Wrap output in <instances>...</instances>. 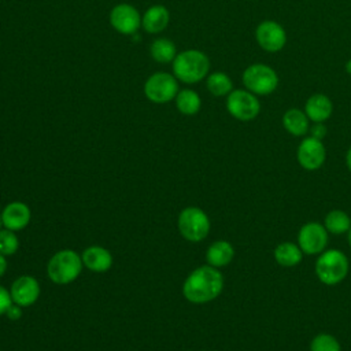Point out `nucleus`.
I'll use <instances>...</instances> for the list:
<instances>
[{
	"mask_svg": "<svg viewBox=\"0 0 351 351\" xmlns=\"http://www.w3.org/2000/svg\"><path fill=\"white\" fill-rule=\"evenodd\" d=\"M302 258H303V251L295 243L285 241L278 244L274 248V259L278 265L284 267L296 266L298 263H300Z\"/></svg>",
	"mask_w": 351,
	"mask_h": 351,
	"instance_id": "nucleus-19",
	"label": "nucleus"
},
{
	"mask_svg": "<svg viewBox=\"0 0 351 351\" xmlns=\"http://www.w3.org/2000/svg\"><path fill=\"white\" fill-rule=\"evenodd\" d=\"M310 132H311V137L318 138V140H322V138L326 136V128H325V125H324L322 122H317V123L310 129Z\"/></svg>",
	"mask_w": 351,
	"mask_h": 351,
	"instance_id": "nucleus-28",
	"label": "nucleus"
},
{
	"mask_svg": "<svg viewBox=\"0 0 351 351\" xmlns=\"http://www.w3.org/2000/svg\"><path fill=\"white\" fill-rule=\"evenodd\" d=\"M243 84L254 95H269L276 90L278 75L270 66L255 63L244 70Z\"/></svg>",
	"mask_w": 351,
	"mask_h": 351,
	"instance_id": "nucleus-5",
	"label": "nucleus"
},
{
	"mask_svg": "<svg viewBox=\"0 0 351 351\" xmlns=\"http://www.w3.org/2000/svg\"><path fill=\"white\" fill-rule=\"evenodd\" d=\"M226 108L232 117L247 122L256 118L261 110V103L252 92L236 89L228 95Z\"/></svg>",
	"mask_w": 351,
	"mask_h": 351,
	"instance_id": "nucleus-8",
	"label": "nucleus"
},
{
	"mask_svg": "<svg viewBox=\"0 0 351 351\" xmlns=\"http://www.w3.org/2000/svg\"><path fill=\"white\" fill-rule=\"evenodd\" d=\"M111 26L122 34H134L141 25L138 11L130 4H118L110 14Z\"/></svg>",
	"mask_w": 351,
	"mask_h": 351,
	"instance_id": "nucleus-12",
	"label": "nucleus"
},
{
	"mask_svg": "<svg viewBox=\"0 0 351 351\" xmlns=\"http://www.w3.org/2000/svg\"><path fill=\"white\" fill-rule=\"evenodd\" d=\"M176 106L184 115H193L200 110L202 101L199 95L192 89H182L176 96Z\"/></svg>",
	"mask_w": 351,
	"mask_h": 351,
	"instance_id": "nucleus-21",
	"label": "nucleus"
},
{
	"mask_svg": "<svg viewBox=\"0 0 351 351\" xmlns=\"http://www.w3.org/2000/svg\"><path fill=\"white\" fill-rule=\"evenodd\" d=\"M207 89L214 95V96H225L229 95L233 90V82L229 78L228 74L222 71L213 73L207 77L206 81Z\"/></svg>",
	"mask_w": 351,
	"mask_h": 351,
	"instance_id": "nucleus-24",
	"label": "nucleus"
},
{
	"mask_svg": "<svg viewBox=\"0 0 351 351\" xmlns=\"http://www.w3.org/2000/svg\"><path fill=\"white\" fill-rule=\"evenodd\" d=\"M282 125L292 136H304L308 130V117L298 108H289L282 117Z\"/></svg>",
	"mask_w": 351,
	"mask_h": 351,
	"instance_id": "nucleus-20",
	"label": "nucleus"
},
{
	"mask_svg": "<svg viewBox=\"0 0 351 351\" xmlns=\"http://www.w3.org/2000/svg\"><path fill=\"white\" fill-rule=\"evenodd\" d=\"M310 351H341V347L335 336L319 333L311 340Z\"/></svg>",
	"mask_w": 351,
	"mask_h": 351,
	"instance_id": "nucleus-25",
	"label": "nucleus"
},
{
	"mask_svg": "<svg viewBox=\"0 0 351 351\" xmlns=\"http://www.w3.org/2000/svg\"><path fill=\"white\" fill-rule=\"evenodd\" d=\"M298 162L306 170L319 169L326 158V151L321 140L314 137H306L298 147Z\"/></svg>",
	"mask_w": 351,
	"mask_h": 351,
	"instance_id": "nucleus-11",
	"label": "nucleus"
},
{
	"mask_svg": "<svg viewBox=\"0 0 351 351\" xmlns=\"http://www.w3.org/2000/svg\"><path fill=\"white\" fill-rule=\"evenodd\" d=\"M346 71H347V73L351 75V59H350V60L346 63Z\"/></svg>",
	"mask_w": 351,
	"mask_h": 351,
	"instance_id": "nucleus-32",
	"label": "nucleus"
},
{
	"mask_svg": "<svg viewBox=\"0 0 351 351\" xmlns=\"http://www.w3.org/2000/svg\"><path fill=\"white\" fill-rule=\"evenodd\" d=\"M82 263L92 271H106L111 267L112 265V256L111 254L99 245H92L88 247L82 252Z\"/></svg>",
	"mask_w": 351,
	"mask_h": 351,
	"instance_id": "nucleus-16",
	"label": "nucleus"
},
{
	"mask_svg": "<svg viewBox=\"0 0 351 351\" xmlns=\"http://www.w3.org/2000/svg\"><path fill=\"white\" fill-rule=\"evenodd\" d=\"M82 267V259L71 250L56 252L48 262V276L55 284H69L74 281Z\"/></svg>",
	"mask_w": 351,
	"mask_h": 351,
	"instance_id": "nucleus-4",
	"label": "nucleus"
},
{
	"mask_svg": "<svg viewBox=\"0 0 351 351\" xmlns=\"http://www.w3.org/2000/svg\"><path fill=\"white\" fill-rule=\"evenodd\" d=\"M255 36L259 47L267 52H277L282 49L287 43L284 27L274 21L261 22L256 27Z\"/></svg>",
	"mask_w": 351,
	"mask_h": 351,
	"instance_id": "nucleus-10",
	"label": "nucleus"
},
{
	"mask_svg": "<svg viewBox=\"0 0 351 351\" xmlns=\"http://www.w3.org/2000/svg\"><path fill=\"white\" fill-rule=\"evenodd\" d=\"M5 269H7V262H5V258H4V255H1V254H0V277L4 274Z\"/></svg>",
	"mask_w": 351,
	"mask_h": 351,
	"instance_id": "nucleus-30",
	"label": "nucleus"
},
{
	"mask_svg": "<svg viewBox=\"0 0 351 351\" xmlns=\"http://www.w3.org/2000/svg\"><path fill=\"white\" fill-rule=\"evenodd\" d=\"M315 274L326 285L341 282L348 274V259L339 250H328L315 262Z\"/></svg>",
	"mask_w": 351,
	"mask_h": 351,
	"instance_id": "nucleus-3",
	"label": "nucleus"
},
{
	"mask_svg": "<svg viewBox=\"0 0 351 351\" xmlns=\"http://www.w3.org/2000/svg\"><path fill=\"white\" fill-rule=\"evenodd\" d=\"M1 223H3V222H1V214H0V226H1Z\"/></svg>",
	"mask_w": 351,
	"mask_h": 351,
	"instance_id": "nucleus-34",
	"label": "nucleus"
},
{
	"mask_svg": "<svg viewBox=\"0 0 351 351\" xmlns=\"http://www.w3.org/2000/svg\"><path fill=\"white\" fill-rule=\"evenodd\" d=\"M11 304H12L11 293H8V291H5V288H3L0 285V315L7 313V310L10 308Z\"/></svg>",
	"mask_w": 351,
	"mask_h": 351,
	"instance_id": "nucleus-27",
	"label": "nucleus"
},
{
	"mask_svg": "<svg viewBox=\"0 0 351 351\" xmlns=\"http://www.w3.org/2000/svg\"><path fill=\"white\" fill-rule=\"evenodd\" d=\"M223 288V277L214 266H200L185 280L184 296L192 303H207L215 299Z\"/></svg>",
	"mask_w": 351,
	"mask_h": 351,
	"instance_id": "nucleus-1",
	"label": "nucleus"
},
{
	"mask_svg": "<svg viewBox=\"0 0 351 351\" xmlns=\"http://www.w3.org/2000/svg\"><path fill=\"white\" fill-rule=\"evenodd\" d=\"M178 93L176 77L169 73H155L144 84V95L152 103H167Z\"/></svg>",
	"mask_w": 351,
	"mask_h": 351,
	"instance_id": "nucleus-7",
	"label": "nucleus"
},
{
	"mask_svg": "<svg viewBox=\"0 0 351 351\" xmlns=\"http://www.w3.org/2000/svg\"><path fill=\"white\" fill-rule=\"evenodd\" d=\"M298 245L307 255L319 254L328 245V230L318 222H307L299 230Z\"/></svg>",
	"mask_w": 351,
	"mask_h": 351,
	"instance_id": "nucleus-9",
	"label": "nucleus"
},
{
	"mask_svg": "<svg viewBox=\"0 0 351 351\" xmlns=\"http://www.w3.org/2000/svg\"><path fill=\"white\" fill-rule=\"evenodd\" d=\"M233 256H234V250H233L232 244L225 240L213 243L206 252V259H207L208 265L214 266V267L226 266L228 263L232 262Z\"/></svg>",
	"mask_w": 351,
	"mask_h": 351,
	"instance_id": "nucleus-18",
	"label": "nucleus"
},
{
	"mask_svg": "<svg viewBox=\"0 0 351 351\" xmlns=\"http://www.w3.org/2000/svg\"><path fill=\"white\" fill-rule=\"evenodd\" d=\"M346 163H347L348 170L351 171V147H350V148H348V151H347V155H346Z\"/></svg>",
	"mask_w": 351,
	"mask_h": 351,
	"instance_id": "nucleus-31",
	"label": "nucleus"
},
{
	"mask_svg": "<svg viewBox=\"0 0 351 351\" xmlns=\"http://www.w3.org/2000/svg\"><path fill=\"white\" fill-rule=\"evenodd\" d=\"M169 21H170V14L166 7L152 5L145 11L141 19V25L145 32L156 34L167 27Z\"/></svg>",
	"mask_w": 351,
	"mask_h": 351,
	"instance_id": "nucleus-17",
	"label": "nucleus"
},
{
	"mask_svg": "<svg viewBox=\"0 0 351 351\" xmlns=\"http://www.w3.org/2000/svg\"><path fill=\"white\" fill-rule=\"evenodd\" d=\"M30 221V208L21 202L7 204L1 213V222L8 230H21Z\"/></svg>",
	"mask_w": 351,
	"mask_h": 351,
	"instance_id": "nucleus-14",
	"label": "nucleus"
},
{
	"mask_svg": "<svg viewBox=\"0 0 351 351\" xmlns=\"http://www.w3.org/2000/svg\"><path fill=\"white\" fill-rule=\"evenodd\" d=\"M333 111V104L326 95L315 93L310 96L304 106V112L313 122H324L326 121Z\"/></svg>",
	"mask_w": 351,
	"mask_h": 351,
	"instance_id": "nucleus-15",
	"label": "nucleus"
},
{
	"mask_svg": "<svg viewBox=\"0 0 351 351\" xmlns=\"http://www.w3.org/2000/svg\"><path fill=\"white\" fill-rule=\"evenodd\" d=\"M5 314H7L10 318L15 319V318H19V317H21V310H19L18 307H15V306H12V304H11Z\"/></svg>",
	"mask_w": 351,
	"mask_h": 351,
	"instance_id": "nucleus-29",
	"label": "nucleus"
},
{
	"mask_svg": "<svg viewBox=\"0 0 351 351\" xmlns=\"http://www.w3.org/2000/svg\"><path fill=\"white\" fill-rule=\"evenodd\" d=\"M178 229L189 241L203 240L210 230V221L206 213L197 207H188L178 217Z\"/></svg>",
	"mask_w": 351,
	"mask_h": 351,
	"instance_id": "nucleus-6",
	"label": "nucleus"
},
{
	"mask_svg": "<svg viewBox=\"0 0 351 351\" xmlns=\"http://www.w3.org/2000/svg\"><path fill=\"white\" fill-rule=\"evenodd\" d=\"M324 226L329 233L343 234V233L350 230L351 218L348 217L347 213H344L341 210H333V211H329L326 214Z\"/></svg>",
	"mask_w": 351,
	"mask_h": 351,
	"instance_id": "nucleus-22",
	"label": "nucleus"
},
{
	"mask_svg": "<svg viewBox=\"0 0 351 351\" xmlns=\"http://www.w3.org/2000/svg\"><path fill=\"white\" fill-rule=\"evenodd\" d=\"M10 293L15 304L30 306L37 300L40 295V287L34 277L22 276L12 284Z\"/></svg>",
	"mask_w": 351,
	"mask_h": 351,
	"instance_id": "nucleus-13",
	"label": "nucleus"
},
{
	"mask_svg": "<svg viewBox=\"0 0 351 351\" xmlns=\"http://www.w3.org/2000/svg\"><path fill=\"white\" fill-rule=\"evenodd\" d=\"M348 243H350V245H351V228H350V230H348Z\"/></svg>",
	"mask_w": 351,
	"mask_h": 351,
	"instance_id": "nucleus-33",
	"label": "nucleus"
},
{
	"mask_svg": "<svg viewBox=\"0 0 351 351\" xmlns=\"http://www.w3.org/2000/svg\"><path fill=\"white\" fill-rule=\"evenodd\" d=\"M151 56L159 63L173 62L176 58V45L167 38H158L149 47Z\"/></svg>",
	"mask_w": 351,
	"mask_h": 351,
	"instance_id": "nucleus-23",
	"label": "nucleus"
},
{
	"mask_svg": "<svg viewBox=\"0 0 351 351\" xmlns=\"http://www.w3.org/2000/svg\"><path fill=\"white\" fill-rule=\"evenodd\" d=\"M19 241L12 230H0V254L12 255L16 252Z\"/></svg>",
	"mask_w": 351,
	"mask_h": 351,
	"instance_id": "nucleus-26",
	"label": "nucleus"
},
{
	"mask_svg": "<svg viewBox=\"0 0 351 351\" xmlns=\"http://www.w3.org/2000/svg\"><path fill=\"white\" fill-rule=\"evenodd\" d=\"M210 69V60L202 51L186 49L176 55L173 60V73L185 84H195L203 80Z\"/></svg>",
	"mask_w": 351,
	"mask_h": 351,
	"instance_id": "nucleus-2",
	"label": "nucleus"
}]
</instances>
